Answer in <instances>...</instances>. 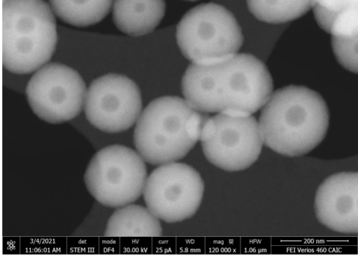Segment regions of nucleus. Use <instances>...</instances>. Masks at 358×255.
Instances as JSON below:
<instances>
[{
    "mask_svg": "<svg viewBox=\"0 0 358 255\" xmlns=\"http://www.w3.org/2000/svg\"><path fill=\"white\" fill-rule=\"evenodd\" d=\"M273 89L266 66L247 54L214 63H192L182 82L185 100L207 114L252 115L265 105Z\"/></svg>",
    "mask_w": 358,
    "mask_h": 255,
    "instance_id": "obj_1",
    "label": "nucleus"
},
{
    "mask_svg": "<svg viewBox=\"0 0 358 255\" xmlns=\"http://www.w3.org/2000/svg\"><path fill=\"white\" fill-rule=\"evenodd\" d=\"M329 123L325 100L301 86H289L273 93L258 121L264 145L289 157L306 155L320 145Z\"/></svg>",
    "mask_w": 358,
    "mask_h": 255,
    "instance_id": "obj_2",
    "label": "nucleus"
},
{
    "mask_svg": "<svg viewBox=\"0 0 358 255\" xmlns=\"http://www.w3.org/2000/svg\"><path fill=\"white\" fill-rule=\"evenodd\" d=\"M57 42L56 17L49 1L2 2V59L8 72L17 75L36 72L50 63Z\"/></svg>",
    "mask_w": 358,
    "mask_h": 255,
    "instance_id": "obj_3",
    "label": "nucleus"
},
{
    "mask_svg": "<svg viewBox=\"0 0 358 255\" xmlns=\"http://www.w3.org/2000/svg\"><path fill=\"white\" fill-rule=\"evenodd\" d=\"M210 116L179 97H162L141 113L134 131V144L143 160L152 165L176 162L200 141Z\"/></svg>",
    "mask_w": 358,
    "mask_h": 255,
    "instance_id": "obj_4",
    "label": "nucleus"
},
{
    "mask_svg": "<svg viewBox=\"0 0 358 255\" xmlns=\"http://www.w3.org/2000/svg\"><path fill=\"white\" fill-rule=\"evenodd\" d=\"M177 42L184 56L194 64H210L238 54L244 42L234 15L215 3L198 6L182 17Z\"/></svg>",
    "mask_w": 358,
    "mask_h": 255,
    "instance_id": "obj_5",
    "label": "nucleus"
},
{
    "mask_svg": "<svg viewBox=\"0 0 358 255\" xmlns=\"http://www.w3.org/2000/svg\"><path fill=\"white\" fill-rule=\"evenodd\" d=\"M148 178L145 161L133 149L113 145L99 150L90 162L86 187L102 205L118 208L136 201Z\"/></svg>",
    "mask_w": 358,
    "mask_h": 255,
    "instance_id": "obj_6",
    "label": "nucleus"
},
{
    "mask_svg": "<svg viewBox=\"0 0 358 255\" xmlns=\"http://www.w3.org/2000/svg\"><path fill=\"white\" fill-rule=\"evenodd\" d=\"M200 141L206 159L229 172L250 167L264 146L258 121L252 115L210 116L203 125Z\"/></svg>",
    "mask_w": 358,
    "mask_h": 255,
    "instance_id": "obj_7",
    "label": "nucleus"
},
{
    "mask_svg": "<svg viewBox=\"0 0 358 255\" xmlns=\"http://www.w3.org/2000/svg\"><path fill=\"white\" fill-rule=\"evenodd\" d=\"M87 91L77 71L62 63H49L34 72L27 86L26 95L38 118L59 125L81 114Z\"/></svg>",
    "mask_w": 358,
    "mask_h": 255,
    "instance_id": "obj_8",
    "label": "nucleus"
},
{
    "mask_svg": "<svg viewBox=\"0 0 358 255\" xmlns=\"http://www.w3.org/2000/svg\"><path fill=\"white\" fill-rule=\"evenodd\" d=\"M204 190L203 180L195 169L176 162L159 165L152 171L143 195L147 208L159 219L176 223L196 213Z\"/></svg>",
    "mask_w": 358,
    "mask_h": 255,
    "instance_id": "obj_9",
    "label": "nucleus"
},
{
    "mask_svg": "<svg viewBox=\"0 0 358 255\" xmlns=\"http://www.w3.org/2000/svg\"><path fill=\"white\" fill-rule=\"evenodd\" d=\"M84 109L87 119L96 128L110 134L122 132L130 129L142 113L141 93L127 77L107 75L90 85Z\"/></svg>",
    "mask_w": 358,
    "mask_h": 255,
    "instance_id": "obj_10",
    "label": "nucleus"
},
{
    "mask_svg": "<svg viewBox=\"0 0 358 255\" xmlns=\"http://www.w3.org/2000/svg\"><path fill=\"white\" fill-rule=\"evenodd\" d=\"M318 221L336 232L358 231V174L341 172L330 176L319 186L315 198Z\"/></svg>",
    "mask_w": 358,
    "mask_h": 255,
    "instance_id": "obj_11",
    "label": "nucleus"
},
{
    "mask_svg": "<svg viewBox=\"0 0 358 255\" xmlns=\"http://www.w3.org/2000/svg\"><path fill=\"white\" fill-rule=\"evenodd\" d=\"M166 13L164 1H116L113 20L122 33L139 37L152 32Z\"/></svg>",
    "mask_w": 358,
    "mask_h": 255,
    "instance_id": "obj_12",
    "label": "nucleus"
},
{
    "mask_svg": "<svg viewBox=\"0 0 358 255\" xmlns=\"http://www.w3.org/2000/svg\"><path fill=\"white\" fill-rule=\"evenodd\" d=\"M159 219L145 207L129 204L118 208L110 217L105 231L110 237H159Z\"/></svg>",
    "mask_w": 358,
    "mask_h": 255,
    "instance_id": "obj_13",
    "label": "nucleus"
},
{
    "mask_svg": "<svg viewBox=\"0 0 358 255\" xmlns=\"http://www.w3.org/2000/svg\"><path fill=\"white\" fill-rule=\"evenodd\" d=\"M357 1H351L334 21L329 34L337 61L345 70L357 72Z\"/></svg>",
    "mask_w": 358,
    "mask_h": 255,
    "instance_id": "obj_14",
    "label": "nucleus"
},
{
    "mask_svg": "<svg viewBox=\"0 0 358 255\" xmlns=\"http://www.w3.org/2000/svg\"><path fill=\"white\" fill-rule=\"evenodd\" d=\"M56 17L76 26L87 27L101 22L110 13L111 1H49Z\"/></svg>",
    "mask_w": 358,
    "mask_h": 255,
    "instance_id": "obj_15",
    "label": "nucleus"
},
{
    "mask_svg": "<svg viewBox=\"0 0 358 255\" xmlns=\"http://www.w3.org/2000/svg\"><path fill=\"white\" fill-rule=\"evenodd\" d=\"M313 1H248V8L259 21L280 24L297 20L312 10Z\"/></svg>",
    "mask_w": 358,
    "mask_h": 255,
    "instance_id": "obj_16",
    "label": "nucleus"
},
{
    "mask_svg": "<svg viewBox=\"0 0 358 255\" xmlns=\"http://www.w3.org/2000/svg\"><path fill=\"white\" fill-rule=\"evenodd\" d=\"M350 3L351 1H313L312 10L320 29L329 34L334 21Z\"/></svg>",
    "mask_w": 358,
    "mask_h": 255,
    "instance_id": "obj_17",
    "label": "nucleus"
}]
</instances>
